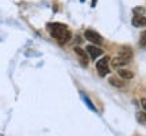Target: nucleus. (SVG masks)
I'll return each instance as SVG.
<instances>
[{
    "label": "nucleus",
    "instance_id": "f257e3e1",
    "mask_svg": "<svg viewBox=\"0 0 146 136\" xmlns=\"http://www.w3.org/2000/svg\"><path fill=\"white\" fill-rule=\"evenodd\" d=\"M49 33L52 34L53 38H56L61 45L66 44L70 40V32L68 30V27L61 23H50L49 25Z\"/></svg>",
    "mask_w": 146,
    "mask_h": 136
},
{
    "label": "nucleus",
    "instance_id": "f03ea898",
    "mask_svg": "<svg viewBox=\"0 0 146 136\" xmlns=\"http://www.w3.org/2000/svg\"><path fill=\"white\" fill-rule=\"evenodd\" d=\"M84 37L87 38V41H91L94 45H96V46H100V45L103 44L102 36H100L99 33H96L95 30H87V32L84 33Z\"/></svg>",
    "mask_w": 146,
    "mask_h": 136
},
{
    "label": "nucleus",
    "instance_id": "7ed1b4c3",
    "mask_svg": "<svg viewBox=\"0 0 146 136\" xmlns=\"http://www.w3.org/2000/svg\"><path fill=\"white\" fill-rule=\"evenodd\" d=\"M96 69L99 72L100 76H104L107 73H110V64H108V57L100 59L99 61L96 63Z\"/></svg>",
    "mask_w": 146,
    "mask_h": 136
},
{
    "label": "nucleus",
    "instance_id": "20e7f679",
    "mask_svg": "<svg viewBox=\"0 0 146 136\" xmlns=\"http://www.w3.org/2000/svg\"><path fill=\"white\" fill-rule=\"evenodd\" d=\"M130 63V60L129 59L123 57V56H120V55H118V56H115L112 60H111V64H112V67L114 68H122V67H126L127 64Z\"/></svg>",
    "mask_w": 146,
    "mask_h": 136
},
{
    "label": "nucleus",
    "instance_id": "39448f33",
    "mask_svg": "<svg viewBox=\"0 0 146 136\" xmlns=\"http://www.w3.org/2000/svg\"><path fill=\"white\" fill-rule=\"evenodd\" d=\"M87 53H88V56L92 59V60H96L99 56L103 55V50H102L99 46H96V45H88V46H87Z\"/></svg>",
    "mask_w": 146,
    "mask_h": 136
},
{
    "label": "nucleus",
    "instance_id": "423d86ee",
    "mask_svg": "<svg viewBox=\"0 0 146 136\" xmlns=\"http://www.w3.org/2000/svg\"><path fill=\"white\" fill-rule=\"evenodd\" d=\"M118 73H119V78H122L123 80H131L134 78V73L129 71V69H125V68H119Z\"/></svg>",
    "mask_w": 146,
    "mask_h": 136
},
{
    "label": "nucleus",
    "instance_id": "0eeeda50",
    "mask_svg": "<svg viewBox=\"0 0 146 136\" xmlns=\"http://www.w3.org/2000/svg\"><path fill=\"white\" fill-rule=\"evenodd\" d=\"M133 25L135 27H143L146 26V16L143 15H135L133 18Z\"/></svg>",
    "mask_w": 146,
    "mask_h": 136
},
{
    "label": "nucleus",
    "instance_id": "6e6552de",
    "mask_svg": "<svg viewBox=\"0 0 146 136\" xmlns=\"http://www.w3.org/2000/svg\"><path fill=\"white\" fill-rule=\"evenodd\" d=\"M74 52H76L78 56L81 57V60H83V63H81V64H83L84 67H87V64H88V53L84 52L81 48H74Z\"/></svg>",
    "mask_w": 146,
    "mask_h": 136
},
{
    "label": "nucleus",
    "instance_id": "1a4fd4ad",
    "mask_svg": "<svg viewBox=\"0 0 146 136\" xmlns=\"http://www.w3.org/2000/svg\"><path fill=\"white\" fill-rule=\"evenodd\" d=\"M110 84H112L114 87H123L125 86V80L122 78H116V76H111V78L108 79Z\"/></svg>",
    "mask_w": 146,
    "mask_h": 136
},
{
    "label": "nucleus",
    "instance_id": "9d476101",
    "mask_svg": "<svg viewBox=\"0 0 146 136\" xmlns=\"http://www.w3.org/2000/svg\"><path fill=\"white\" fill-rule=\"evenodd\" d=\"M120 56H123V57L129 59V60H131V57H133V52H131V49H122L119 52Z\"/></svg>",
    "mask_w": 146,
    "mask_h": 136
},
{
    "label": "nucleus",
    "instance_id": "9b49d317",
    "mask_svg": "<svg viewBox=\"0 0 146 136\" xmlns=\"http://www.w3.org/2000/svg\"><path fill=\"white\" fill-rule=\"evenodd\" d=\"M139 45L142 48H146V32H143L141 34V38H139Z\"/></svg>",
    "mask_w": 146,
    "mask_h": 136
},
{
    "label": "nucleus",
    "instance_id": "f8f14e48",
    "mask_svg": "<svg viewBox=\"0 0 146 136\" xmlns=\"http://www.w3.org/2000/svg\"><path fill=\"white\" fill-rule=\"evenodd\" d=\"M134 14H135V15H143V14H145V10H143L142 7H135V8H134Z\"/></svg>",
    "mask_w": 146,
    "mask_h": 136
},
{
    "label": "nucleus",
    "instance_id": "ddd939ff",
    "mask_svg": "<svg viewBox=\"0 0 146 136\" xmlns=\"http://www.w3.org/2000/svg\"><path fill=\"white\" fill-rule=\"evenodd\" d=\"M137 118H138L139 123H146V114L145 113H138V114H137Z\"/></svg>",
    "mask_w": 146,
    "mask_h": 136
},
{
    "label": "nucleus",
    "instance_id": "4468645a",
    "mask_svg": "<svg viewBox=\"0 0 146 136\" xmlns=\"http://www.w3.org/2000/svg\"><path fill=\"white\" fill-rule=\"evenodd\" d=\"M141 104H142V108H143V110H146V100H145V98L141 101Z\"/></svg>",
    "mask_w": 146,
    "mask_h": 136
}]
</instances>
